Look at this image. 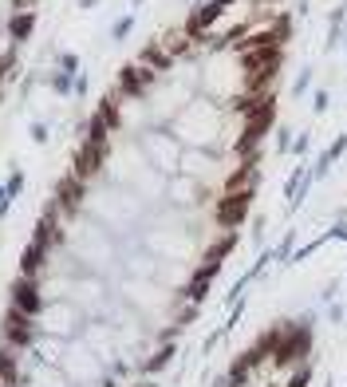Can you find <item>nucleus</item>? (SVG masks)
Masks as SVG:
<instances>
[{"mask_svg": "<svg viewBox=\"0 0 347 387\" xmlns=\"http://www.w3.org/2000/svg\"><path fill=\"white\" fill-rule=\"evenodd\" d=\"M288 0H202L119 71L32 226L0 387H162L249 229Z\"/></svg>", "mask_w": 347, "mask_h": 387, "instance_id": "obj_1", "label": "nucleus"}, {"mask_svg": "<svg viewBox=\"0 0 347 387\" xmlns=\"http://www.w3.org/2000/svg\"><path fill=\"white\" fill-rule=\"evenodd\" d=\"M320 336L308 316H276L229 360L213 387H315Z\"/></svg>", "mask_w": 347, "mask_h": 387, "instance_id": "obj_2", "label": "nucleus"}, {"mask_svg": "<svg viewBox=\"0 0 347 387\" xmlns=\"http://www.w3.org/2000/svg\"><path fill=\"white\" fill-rule=\"evenodd\" d=\"M36 12H40V0H0V103L32 40Z\"/></svg>", "mask_w": 347, "mask_h": 387, "instance_id": "obj_3", "label": "nucleus"}]
</instances>
